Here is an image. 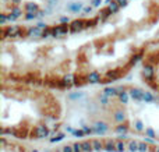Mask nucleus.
Instances as JSON below:
<instances>
[{"label": "nucleus", "instance_id": "obj_26", "mask_svg": "<svg viewBox=\"0 0 159 152\" xmlns=\"http://www.w3.org/2000/svg\"><path fill=\"white\" fill-rule=\"evenodd\" d=\"M50 31H52V36H53V38H59V36L61 35L60 29H59V25H56V27H52V28H50Z\"/></svg>", "mask_w": 159, "mask_h": 152}, {"label": "nucleus", "instance_id": "obj_11", "mask_svg": "<svg viewBox=\"0 0 159 152\" xmlns=\"http://www.w3.org/2000/svg\"><path fill=\"white\" fill-rule=\"evenodd\" d=\"M120 75H121L120 70H112V71L106 73V80L109 81V83H112V81H116L117 78H120Z\"/></svg>", "mask_w": 159, "mask_h": 152}, {"label": "nucleus", "instance_id": "obj_17", "mask_svg": "<svg viewBox=\"0 0 159 152\" xmlns=\"http://www.w3.org/2000/svg\"><path fill=\"white\" fill-rule=\"evenodd\" d=\"M84 96H85V92H82V91L70 92V94L67 95V98H69L70 101H78V99H81V98H84Z\"/></svg>", "mask_w": 159, "mask_h": 152}, {"label": "nucleus", "instance_id": "obj_31", "mask_svg": "<svg viewBox=\"0 0 159 152\" xmlns=\"http://www.w3.org/2000/svg\"><path fill=\"white\" fill-rule=\"evenodd\" d=\"M49 36H52V31H50V28H48L42 32V38H49Z\"/></svg>", "mask_w": 159, "mask_h": 152}, {"label": "nucleus", "instance_id": "obj_5", "mask_svg": "<svg viewBox=\"0 0 159 152\" xmlns=\"http://www.w3.org/2000/svg\"><path fill=\"white\" fill-rule=\"evenodd\" d=\"M143 75H144V77H145V80L151 81L152 78L155 77V67H154V64H151V63H147L145 66H144Z\"/></svg>", "mask_w": 159, "mask_h": 152}, {"label": "nucleus", "instance_id": "obj_8", "mask_svg": "<svg viewBox=\"0 0 159 152\" xmlns=\"http://www.w3.org/2000/svg\"><path fill=\"white\" fill-rule=\"evenodd\" d=\"M126 112L121 110V109H117V110L113 112V120H115L116 123H119V124H121V123H126Z\"/></svg>", "mask_w": 159, "mask_h": 152}, {"label": "nucleus", "instance_id": "obj_35", "mask_svg": "<svg viewBox=\"0 0 159 152\" xmlns=\"http://www.w3.org/2000/svg\"><path fill=\"white\" fill-rule=\"evenodd\" d=\"M7 16H8V21H11V22H13V21H16V20H17V18H16V17H13V16H11V14H10V13H8V14H7Z\"/></svg>", "mask_w": 159, "mask_h": 152}, {"label": "nucleus", "instance_id": "obj_10", "mask_svg": "<svg viewBox=\"0 0 159 152\" xmlns=\"http://www.w3.org/2000/svg\"><path fill=\"white\" fill-rule=\"evenodd\" d=\"M96 99H98L99 105L103 106V108H109L112 103H110V98L106 96L105 94H98V96H96Z\"/></svg>", "mask_w": 159, "mask_h": 152}, {"label": "nucleus", "instance_id": "obj_2", "mask_svg": "<svg viewBox=\"0 0 159 152\" xmlns=\"http://www.w3.org/2000/svg\"><path fill=\"white\" fill-rule=\"evenodd\" d=\"M85 25H87V20H84V18L74 20V21L70 22V32L71 34L81 32L82 29H85Z\"/></svg>", "mask_w": 159, "mask_h": 152}, {"label": "nucleus", "instance_id": "obj_23", "mask_svg": "<svg viewBox=\"0 0 159 152\" xmlns=\"http://www.w3.org/2000/svg\"><path fill=\"white\" fill-rule=\"evenodd\" d=\"M59 29H60L61 35H66L70 32V24H60L59 25Z\"/></svg>", "mask_w": 159, "mask_h": 152}, {"label": "nucleus", "instance_id": "obj_3", "mask_svg": "<svg viewBox=\"0 0 159 152\" xmlns=\"http://www.w3.org/2000/svg\"><path fill=\"white\" fill-rule=\"evenodd\" d=\"M67 11L70 13H74V14H78L84 10V2H70L69 4L66 6Z\"/></svg>", "mask_w": 159, "mask_h": 152}, {"label": "nucleus", "instance_id": "obj_36", "mask_svg": "<svg viewBox=\"0 0 159 152\" xmlns=\"http://www.w3.org/2000/svg\"><path fill=\"white\" fill-rule=\"evenodd\" d=\"M11 3H13V6H18L20 3H21V0H10Z\"/></svg>", "mask_w": 159, "mask_h": 152}, {"label": "nucleus", "instance_id": "obj_27", "mask_svg": "<svg viewBox=\"0 0 159 152\" xmlns=\"http://www.w3.org/2000/svg\"><path fill=\"white\" fill-rule=\"evenodd\" d=\"M45 2H46V4L49 8H53L59 4V0H45Z\"/></svg>", "mask_w": 159, "mask_h": 152}, {"label": "nucleus", "instance_id": "obj_12", "mask_svg": "<svg viewBox=\"0 0 159 152\" xmlns=\"http://www.w3.org/2000/svg\"><path fill=\"white\" fill-rule=\"evenodd\" d=\"M102 94H105L106 96H109V98H116V96H119V89L113 88V87H106V88H103Z\"/></svg>", "mask_w": 159, "mask_h": 152}, {"label": "nucleus", "instance_id": "obj_25", "mask_svg": "<svg viewBox=\"0 0 159 152\" xmlns=\"http://www.w3.org/2000/svg\"><path fill=\"white\" fill-rule=\"evenodd\" d=\"M134 128L137 131H143L144 130V123L141 122V120H138V119L134 120Z\"/></svg>", "mask_w": 159, "mask_h": 152}, {"label": "nucleus", "instance_id": "obj_13", "mask_svg": "<svg viewBox=\"0 0 159 152\" xmlns=\"http://www.w3.org/2000/svg\"><path fill=\"white\" fill-rule=\"evenodd\" d=\"M42 32H43V31H41L35 25V27H31L25 31V36H42Z\"/></svg>", "mask_w": 159, "mask_h": 152}, {"label": "nucleus", "instance_id": "obj_1", "mask_svg": "<svg viewBox=\"0 0 159 152\" xmlns=\"http://www.w3.org/2000/svg\"><path fill=\"white\" fill-rule=\"evenodd\" d=\"M0 144H2L3 152H27V150H25L24 147H20V145H16L11 141H8L7 137H2Z\"/></svg>", "mask_w": 159, "mask_h": 152}, {"label": "nucleus", "instance_id": "obj_32", "mask_svg": "<svg viewBox=\"0 0 159 152\" xmlns=\"http://www.w3.org/2000/svg\"><path fill=\"white\" fill-rule=\"evenodd\" d=\"M70 18L69 17H66V16H63V17H60V24H70Z\"/></svg>", "mask_w": 159, "mask_h": 152}, {"label": "nucleus", "instance_id": "obj_18", "mask_svg": "<svg viewBox=\"0 0 159 152\" xmlns=\"http://www.w3.org/2000/svg\"><path fill=\"white\" fill-rule=\"evenodd\" d=\"M87 75H75V80H74V87H82L84 84H87Z\"/></svg>", "mask_w": 159, "mask_h": 152}, {"label": "nucleus", "instance_id": "obj_4", "mask_svg": "<svg viewBox=\"0 0 159 152\" xmlns=\"http://www.w3.org/2000/svg\"><path fill=\"white\" fill-rule=\"evenodd\" d=\"M87 81L89 84H99V83H102L101 73L96 71V70H92V71H89L87 74Z\"/></svg>", "mask_w": 159, "mask_h": 152}, {"label": "nucleus", "instance_id": "obj_21", "mask_svg": "<svg viewBox=\"0 0 159 152\" xmlns=\"http://www.w3.org/2000/svg\"><path fill=\"white\" fill-rule=\"evenodd\" d=\"M154 101H155V96L151 94V92L144 91V95H143V102H145V103H151V102H154Z\"/></svg>", "mask_w": 159, "mask_h": 152}, {"label": "nucleus", "instance_id": "obj_28", "mask_svg": "<svg viewBox=\"0 0 159 152\" xmlns=\"http://www.w3.org/2000/svg\"><path fill=\"white\" fill-rule=\"evenodd\" d=\"M7 21H8V16H7V13H2V14H0V24L4 25Z\"/></svg>", "mask_w": 159, "mask_h": 152}, {"label": "nucleus", "instance_id": "obj_16", "mask_svg": "<svg viewBox=\"0 0 159 152\" xmlns=\"http://www.w3.org/2000/svg\"><path fill=\"white\" fill-rule=\"evenodd\" d=\"M129 128H130V126H129V123H121V124H119V126H116L115 127V131L116 133H119V134H126L127 131H129Z\"/></svg>", "mask_w": 159, "mask_h": 152}, {"label": "nucleus", "instance_id": "obj_6", "mask_svg": "<svg viewBox=\"0 0 159 152\" xmlns=\"http://www.w3.org/2000/svg\"><path fill=\"white\" fill-rule=\"evenodd\" d=\"M130 94V98L133 101H137V102H143V95H144V91L141 88H131L129 91Z\"/></svg>", "mask_w": 159, "mask_h": 152}, {"label": "nucleus", "instance_id": "obj_20", "mask_svg": "<svg viewBox=\"0 0 159 152\" xmlns=\"http://www.w3.org/2000/svg\"><path fill=\"white\" fill-rule=\"evenodd\" d=\"M10 14L13 17H16V18H20V17L22 16L21 7H20V6H13V7H11V10H10Z\"/></svg>", "mask_w": 159, "mask_h": 152}, {"label": "nucleus", "instance_id": "obj_37", "mask_svg": "<svg viewBox=\"0 0 159 152\" xmlns=\"http://www.w3.org/2000/svg\"><path fill=\"white\" fill-rule=\"evenodd\" d=\"M2 2L3 3H7V2H10V0H2Z\"/></svg>", "mask_w": 159, "mask_h": 152}, {"label": "nucleus", "instance_id": "obj_29", "mask_svg": "<svg viewBox=\"0 0 159 152\" xmlns=\"http://www.w3.org/2000/svg\"><path fill=\"white\" fill-rule=\"evenodd\" d=\"M102 2H103V0H91V6H92V7H101Z\"/></svg>", "mask_w": 159, "mask_h": 152}, {"label": "nucleus", "instance_id": "obj_22", "mask_svg": "<svg viewBox=\"0 0 159 152\" xmlns=\"http://www.w3.org/2000/svg\"><path fill=\"white\" fill-rule=\"evenodd\" d=\"M107 8L110 10V13H112V14H116L119 10H120V6H119L117 3L115 2V0H112V2H110L109 4H107Z\"/></svg>", "mask_w": 159, "mask_h": 152}, {"label": "nucleus", "instance_id": "obj_19", "mask_svg": "<svg viewBox=\"0 0 159 152\" xmlns=\"http://www.w3.org/2000/svg\"><path fill=\"white\" fill-rule=\"evenodd\" d=\"M110 16H112V13H110V10L107 7L102 8L101 13H99V18H101V21H106V20L109 18Z\"/></svg>", "mask_w": 159, "mask_h": 152}, {"label": "nucleus", "instance_id": "obj_24", "mask_svg": "<svg viewBox=\"0 0 159 152\" xmlns=\"http://www.w3.org/2000/svg\"><path fill=\"white\" fill-rule=\"evenodd\" d=\"M24 18L27 20V21H31V20H36V18H39V16H38V13H25Z\"/></svg>", "mask_w": 159, "mask_h": 152}, {"label": "nucleus", "instance_id": "obj_7", "mask_svg": "<svg viewBox=\"0 0 159 152\" xmlns=\"http://www.w3.org/2000/svg\"><path fill=\"white\" fill-rule=\"evenodd\" d=\"M107 130H109V124L105 122H96L93 124V131L96 134H105Z\"/></svg>", "mask_w": 159, "mask_h": 152}, {"label": "nucleus", "instance_id": "obj_34", "mask_svg": "<svg viewBox=\"0 0 159 152\" xmlns=\"http://www.w3.org/2000/svg\"><path fill=\"white\" fill-rule=\"evenodd\" d=\"M91 11H92V6H87V7H84L82 13H84V14H89Z\"/></svg>", "mask_w": 159, "mask_h": 152}, {"label": "nucleus", "instance_id": "obj_33", "mask_svg": "<svg viewBox=\"0 0 159 152\" xmlns=\"http://www.w3.org/2000/svg\"><path fill=\"white\" fill-rule=\"evenodd\" d=\"M116 3H117L120 7H126L127 6V3H129V0H115Z\"/></svg>", "mask_w": 159, "mask_h": 152}, {"label": "nucleus", "instance_id": "obj_30", "mask_svg": "<svg viewBox=\"0 0 159 152\" xmlns=\"http://www.w3.org/2000/svg\"><path fill=\"white\" fill-rule=\"evenodd\" d=\"M36 27H38L41 31H45V29H48V28H49L46 22H38V24H36Z\"/></svg>", "mask_w": 159, "mask_h": 152}, {"label": "nucleus", "instance_id": "obj_9", "mask_svg": "<svg viewBox=\"0 0 159 152\" xmlns=\"http://www.w3.org/2000/svg\"><path fill=\"white\" fill-rule=\"evenodd\" d=\"M24 10H25V13H39V11H41V8H39L38 3L30 2V3H25Z\"/></svg>", "mask_w": 159, "mask_h": 152}, {"label": "nucleus", "instance_id": "obj_14", "mask_svg": "<svg viewBox=\"0 0 159 152\" xmlns=\"http://www.w3.org/2000/svg\"><path fill=\"white\" fill-rule=\"evenodd\" d=\"M143 57H144V50H140V52H137L135 55L131 56V59H130V61H129V66H135Z\"/></svg>", "mask_w": 159, "mask_h": 152}, {"label": "nucleus", "instance_id": "obj_15", "mask_svg": "<svg viewBox=\"0 0 159 152\" xmlns=\"http://www.w3.org/2000/svg\"><path fill=\"white\" fill-rule=\"evenodd\" d=\"M119 101H120L123 105H126V103H129V99H130V94L129 92H126L124 89H119Z\"/></svg>", "mask_w": 159, "mask_h": 152}]
</instances>
